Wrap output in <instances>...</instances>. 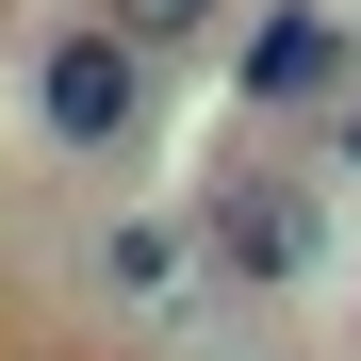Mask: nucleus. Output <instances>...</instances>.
<instances>
[{
    "instance_id": "20e7f679",
    "label": "nucleus",
    "mask_w": 361,
    "mask_h": 361,
    "mask_svg": "<svg viewBox=\"0 0 361 361\" xmlns=\"http://www.w3.org/2000/svg\"><path fill=\"white\" fill-rule=\"evenodd\" d=\"M82 279H99L132 329H180V312H197V279H214V247H197V214H115L99 247H82Z\"/></svg>"
},
{
    "instance_id": "f03ea898",
    "label": "nucleus",
    "mask_w": 361,
    "mask_h": 361,
    "mask_svg": "<svg viewBox=\"0 0 361 361\" xmlns=\"http://www.w3.org/2000/svg\"><path fill=\"white\" fill-rule=\"evenodd\" d=\"M230 99L247 115H345L361 99V17L345 0H247L230 17Z\"/></svg>"
},
{
    "instance_id": "f257e3e1",
    "label": "nucleus",
    "mask_w": 361,
    "mask_h": 361,
    "mask_svg": "<svg viewBox=\"0 0 361 361\" xmlns=\"http://www.w3.org/2000/svg\"><path fill=\"white\" fill-rule=\"evenodd\" d=\"M197 247H214V279L295 295V279H329V197H312L279 148H247V164H214V197H197Z\"/></svg>"
},
{
    "instance_id": "7ed1b4c3",
    "label": "nucleus",
    "mask_w": 361,
    "mask_h": 361,
    "mask_svg": "<svg viewBox=\"0 0 361 361\" xmlns=\"http://www.w3.org/2000/svg\"><path fill=\"white\" fill-rule=\"evenodd\" d=\"M33 132H49V148H82V164H99V148H132V132H148V49L115 33V17H66V33L33 49Z\"/></svg>"
},
{
    "instance_id": "423d86ee",
    "label": "nucleus",
    "mask_w": 361,
    "mask_h": 361,
    "mask_svg": "<svg viewBox=\"0 0 361 361\" xmlns=\"http://www.w3.org/2000/svg\"><path fill=\"white\" fill-rule=\"evenodd\" d=\"M329 164H345V180H361V99H345V115H329Z\"/></svg>"
},
{
    "instance_id": "39448f33",
    "label": "nucleus",
    "mask_w": 361,
    "mask_h": 361,
    "mask_svg": "<svg viewBox=\"0 0 361 361\" xmlns=\"http://www.w3.org/2000/svg\"><path fill=\"white\" fill-rule=\"evenodd\" d=\"M99 17L132 33L148 66H164V49H214V33H230V0H99Z\"/></svg>"
}]
</instances>
